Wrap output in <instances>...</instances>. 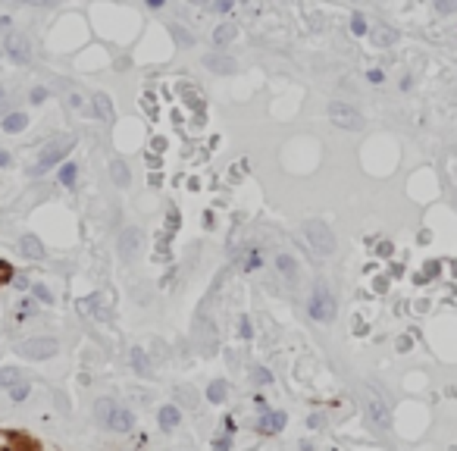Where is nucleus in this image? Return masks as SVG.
Returning <instances> with one entry per match:
<instances>
[{
	"mask_svg": "<svg viewBox=\"0 0 457 451\" xmlns=\"http://www.w3.org/2000/svg\"><path fill=\"white\" fill-rule=\"evenodd\" d=\"M97 417L113 429V433H129V429L135 426V417H132V410L113 405L110 398H100L97 401Z\"/></svg>",
	"mask_w": 457,
	"mask_h": 451,
	"instance_id": "obj_1",
	"label": "nucleus"
},
{
	"mask_svg": "<svg viewBox=\"0 0 457 451\" xmlns=\"http://www.w3.org/2000/svg\"><path fill=\"white\" fill-rule=\"evenodd\" d=\"M304 238L311 241V248L320 254V257H332L335 254V235L322 220H307L304 223Z\"/></svg>",
	"mask_w": 457,
	"mask_h": 451,
	"instance_id": "obj_2",
	"label": "nucleus"
},
{
	"mask_svg": "<svg viewBox=\"0 0 457 451\" xmlns=\"http://www.w3.org/2000/svg\"><path fill=\"white\" fill-rule=\"evenodd\" d=\"M326 113H329V119H332L339 129H348V132H360V129H364V116H360V110H354V107L345 104V100H332Z\"/></svg>",
	"mask_w": 457,
	"mask_h": 451,
	"instance_id": "obj_3",
	"label": "nucleus"
},
{
	"mask_svg": "<svg viewBox=\"0 0 457 451\" xmlns=\"http://www.w3.org/2000/svg\"><path fill=\"white\" fill-rule=\"evenodd\" d=\"M60 351V342L50 339V335H38V339H25L19 342V354L29 361H47Z\"/></svg>",
	"mask_w": 457,
	"mask_h": 451,
	"instance_id": "obj_4",
	"label": "nucleus"
},
{
	"mask_svg": "<svg viewBox=\"0 0 457 451\" xmlns=\"http://www.w3.org/2000/svg\"><path fill=\"white\" fill-rule=\"evenodd\" d=\"M69 147H72V138H69V135H57V138H53L50 144H47L44 151H41V160L35 163V173L50 170V166L57 163V160H63V157H66V151H69Z\"/></svg>",
	"mask_w": 457,
	"mask_h": 451,
	"instance_id": "obj_5",
	"label": "nucleus"
},
{
	"mask_svg": "<svg viewBox=\"0 0 457 451\" xmlns=\"http://www.w3.org/2000/svg\"><path fill=\"white\" fill-rule=\"evenodd\" d=\"M311 316L313 320H320V323H329V320H335V298H332V292H326V288H317L313 292V301H311Z\"/></svg>",
	"mask_w": 457,
	"mask_h": 451,
	"instance_id": "obj_6",
	"label": "nucleus"
},
{
	"mask_svg": "<svg viewBox=\"0 0 457 451\" xmlns=\"http://www.w3.org/2000/svg\"><path fill=\"white\" fill-rule=\"evenodd\" d=\"M119 260L123 264H129V260H135L138 257V251H141V232L135 226H129V229H123L119 232Z\"/></svg>",
	"mask_w": 457,
	"mask_h": 451,
	"instance_id": "obj_7",
	"label": "nucleus"
},
{
	"mask_svg": "<svg viewBox=\"0 0 457 451\" xmlns=\"http://www.w3.org/2000/svg\"><path fill=\"white\" fill-rule=\"evenodd\" d=\"M6 51H10V60L13 63H29L32 60V47H29V38L25 35H10L6 38Z\"/></svg>",
	"mask_w": 457,
	"mask_h": 451,
	"instance_id": "obj_8",
	"label": "nucleus"
},
{
	"mask_svg": "<svg viewBox=\"0 0 457 451\" xmlns=\"http://www.w3.org/2000/svg\"><path fill=\"white\" fill-rule=\"evenodd\" d=\"M204 66H207L210 72H217V76H228V72L238 69V66H235V60L228 57V53H219V51L204 53Z\"/></svg>",
	"mask_w": 457,
	"mask_h": 451,
	"instance_id": "obj_9",
	"label": "nucleus"
},
{
	"mask_svg": "<svg viewBox=\"0 0 457 451\" xmlns=\"http://www.w3.org/2000/svg\"><path fill=\"white\" fill-rule=\"evenodd\" d=\"M367 410H369V420H373L379 429H388V426H392V420H388V410H386V405H382L379 398H369V401H367Z\"/></svg>",
	"mask_w": 457,
	"mask_h": 451,
	"instance_id": "obj_10",
	"label": "nucleus"
},
{
	"mask_svg": "<svg viewBox=\"0 0 457 451\" xmlns=\"http://www.w3.org/2000/svg\"><path fill=\"white\" fill-rule=\"evenodd\" d=\"M19 251L32 260H44V245L35 238V235H22V238H19Z\"/></svg>",
	"mask_w": 457,
	"mask_h": 451,
	"instance_id": "obj_11",
	"label": "nucleus"
},
{
	"mask_svg": "<svg viewBox=\"0 0 457 451\" xmlns=\"http://www.w3.org/2000/svg\"><path fill=\"white\" fill-rule=\"evenodd\" d=\"M282 426H285V414H279V410H266L257 423L260 433H279Z\"/></svg>",
	"mask_w": 457,
	"mask_h": 451,
	"instance_id": "obj_12",
	"label": "nucleus"
},
{
	"mask_svg": "<svg viewBox=\"0 0 457 451\" xmlns=\"http://www.w3.org/2000/svg\"><path fill=\"white\" fill-rule=\"evenodd\" d=\"M110 173H113V182H116L119 188H129V182H132V173H129V163L125 160H113L110 163Z\"/></svg>",
	"mask_w": 457,
	"mask_h": 451,
	"instance_id": "obj_13",
	"label": "nucleus"
},
{
	"mask_svg": "<svg viewBox=\"0 0 457 451\" xmlns=\"http://www.w3.org/2000/svg\"><path fill=\"white\" fill-rule=\"evenodd\" d=\"M129 361H132V367H135L138 376H151V361H147V351H141V348H132Z\"/></svg>",
	"mask_w": 457,
	"mask_h": 451,
	"instance_id": "obj_14",
	"label": "nucleus"
},
{
	"mask_svg": "<svg viewBox=\"0 0 457 451\" xmlns=\"http://www.w3.org/2000/svg\"><path fill=\"white\" fill-rule=\"evenodd\" d=\"M25 126H29V116H22V113H10V116L4 119V132H10V135L22 132Z\"/></svg>",
	"mask_w": 457,
	"mask_h": 451,
	"instance_id": "obj_15",
	"label": "nucleus"
},
{
	"mask_svg": "<svg viewBox=\"0 0 457 451\" xmlns=\"http://www.w3.org/2000/svg\"><path fill=\"white\" fill-rule=\"evenodd\" d=\"M395 41H398V32L395 29H376L373 32V44L376 47H392Z\"/></svg>",
	"mask_w": 457,
	"mask_h": 451,
	"instance_id": "obj_16",
	"label": "nucleus"
},
{
	"mask_svg": "<svg viewBox=\"0 0 457 451\" xmlns=\"http://www.w3.org/2000/svg\"><path fill=\"white\" fill-rule=\"evenodd\" d=\"M176 423H179V408H172V405L160 408V426H163V429H176Z\"/></svg>",
	"mask_w": 457,
	"mask_h": 451,
	"instance_id": "obj_17",
	"label": "nucleus"
},
{
	"mask_svg": "<svg viewBox=\"0 0 457 451\" xmlns=\"http://www.w3.org/2000/svg\"><path fill=\"white\" fill-rule=\"evenodd\" d=\"M16 382H22V373H19L16 367H4V370H0V386L13 389Z\"/></svg>",
	"mask_w": 457,
	"mask_h": 451,
	"instance_id": "obj_18",
	"label": "nucleus"
},
{
	"mask_svg": "<svg viewBox=\"0 0 457 451\" xmlns=\"http://www.w3.org/2000/svg\"><path fill=\"white\" fill-rule=\"evenodd\" d=\"M275 267H279L288 279H292V276H298V264H294V257H288V254H279V257H275Z\"/></svg>",
	"mask_w": 457,
	"mask_h": 451,
	"instance_id": "obj_19",
	"label": "nucleus"
},
{
	"mask_svg": "<svg viewBox=\"0 0 457 451\" xmlns=\"http://www.w3.org/2000/svg\"><path fill=\"white\" fill-rule=\"evenodd\" d=\"M226 392H228L226 379H213V382H210V389H207V398H210V401H223V398H226Z\"/></svg>",
	"mask_w": 457,
	"mask_h": 451,
	"instance_id": "obj_20",
	"label": "nucleus"
},
{
	"mask_svg": "<svg viewBox=\"0 0 457 451\" xmlns=\"http://www.w3.org/2000/svg\"><path fill=\"white\" fill-rule=\"evenodd\" d=\"M179 398H182V405L185 408H198V392H194L191 386H179Z\"/></svg>",
	"mask_w": 457,
	"mask_h": 451,
	"instance_id": "obj_21",
	"label": "nucleus"
},
{
	"mask_svg": "<svg viewBox=\"0 0 457 451\" xmlns=\"http://www.w3.org/2000/svg\"><path fill=\"white\" fill-rule=\"evenodd\" d=\"M213 38H217V44H228L235 38V25H219V29L213 32Z\"/></svg>",
	"mask_w": 457,
	"mask_h": 451,
	"instance_id": "obj_22",
	"label": "nucleus"
},
{
	"mask_svg": "<svg viewBox=\"0 0 457 451\" xmlns=\"http://www.w3.org/2000/svg\"><path fill=\"white\" fill-rule=\"evenodd\" d=\"M251 379L257 382V386H270L273 376H270V370H266V367H254L251 370Z\"/></svg>",
	"mask_w": 457,
	"mask_h": 451,
	"instance_id": "obj_23",
	"label": "nucleus"
},
{
	"mask_svg": "<svg viewBox=\"0 0 457 451\" xmlns=\"http://www.w3.org/2000/svg\"><path fill=\"white\" fill-rule=\"evenodd\" d=\"M172 35H176V41L179 44H185V47H191L194 44V35L188 29H182V25H176V29H172Z\"/></svg>",
	"mask_w": 457,
	"mask_h": 451,
	"instance_id": "obj_24",
	"label": "nucleus"
},
{
	"mask_svg": "<svg viewBox=\"0 0 457 451\" xmlns=\"http://www.w3.org/2000/svg\"><path fill=\"white\" fill-rule=\"evenodd\" d=\"M94 100H97V113H100V116L110 119V116H113V110H110V97H107V94H97Z\"/></svg>",
	"mask_w": 457,
	"mask_h": 451,
	"instance_id": "obj_25",
	"label": "nucleus"
},
{
	"mask_svg": "<svg viewBox=\"0 0 457 451\" xmlns=\"http://www.w3.org/2000/svg\"><path fill=\"white\" fill-rule=\"evenodd\" d=\"M60 182H63V185H76V166L66 163L63 170H60Z\"/></svg>",
	"mask_w": 457,
	"mask_h": 451,
	"instance_id": "obj_26",
	"label": "nucleus"
},
{
	"mask_svg": "<svg viewBox=\"0 0 457 451\" xmlns=\"http://www.w3.org/2000/svg\"><path fill=\"white\" fill-rule=\"evenodd\" d=\"M32 292H35L38 298L44 301V304H53V292H50V288H47V285H41V282H38V285H32Z\"/></svg>",
	"mask_w": 457,
	"mask_h": 451,
	"instance_id": "obj_27",
	"label": "nucleus"
},
{
	"mask_svg": "<svg viewBox=\"0 0 457 451\" xmlns=\"http://www.w3.org/2000/svg\"><path fill=\"white\" fill-rule=\"evenodd\" d=\"M10 392H13V401H22L25 395H29V382H25V379H22V382H16V386H13Z\"/></svg>",
	"mask_w": 457,
	"mask_h": 451,
	"instance_id": "obj_28",
	"label": "nucleus"
},
{
	"mask_svg": "<svg viewBox=\"0 0 457 451\" xmlns=\"http://www.w3.org/2000/svg\"><path fill=\"white\" fill-rule=\"evenodd\" d=\"M351 32H354V35H364V32H367V19L360 16V13H354V19H351Z\"/></svg>",
	"mask_w": 457,
	"mask_h": 451,
	"instance_id": "obj_29",
	"label": "nucleus"
},
{
	"mask_svg": "<svg viewBox=\"0 0 457 451\" xmlns=\"http://www.w3.org/2000/svg\"><path fill=\"white\" fill-rule=\"evenodd\" d=\"M32 100H35V104H44V100H47V88H35V91H32Z\"/></svg>",
	"mask_w": 457,
	"mask_h": 451,
	"instance_id": "obj_30",
	"label": "nucleus"
},
{
	"mask_svg": "<svg viewBox=\"0 0 457 451\" xmlns=\"http://www.w3.org/2000/svg\"><path fill=\"white\" fill-rule=\"evenodd\" d=\"M367 79H369V82H382V79H386V72H382V69H369Z\"/></svg>",
	"mask_w": 457,
	"mask_h": 451,
	"instance_id": "obj_31",
	"label": "nucleus"
},
{
	"mask_svg": "<svg viewBox=\"0 0 457 451\" xmlns=\"http://www.w3.org/2000/svg\"><path fill=\"white\" fill-rule=\"evenodd\" d=\"M213 448H217V451H232V442H228V439H217V442H213Z\"/></svg>",
	"mask_w": 457,
	"mask_h": 451,
	"instance_id": "obj_32",
	"label": "nucleus"
},
{
	"mask_svg": "<svg viewBox=\"0 0 457 451\" xmlns=\"http://www.w3.org/2000/svg\"><path fill=\"white\" fill-rule=\"evenodd\" d=\"M454 10H457V4H448V0L439 4V13H454Z\"/></svg>",
	"mask_w": 457,
	"mask_h": 451,
	"instance_id": "obj_33",
	"label": "nucleus"
},
{
	"mask_svg": "<svg viewBox=\"0 0 457 451\" xmlns=\"http://www.w3.org/2000/svg\"><path fill=\"white\" fill-rule=\"evenodd\" d=\"M379 254H382V257H392V245H388V241H382V245H379Z\"/></svg>",
	"mask_w": 457,
	"mask_h": 451,
	"instance_id": "obj_34",
	"label": "nucleus"
},
{
	"mask_svg": "<svg viewBox=\"0 0 457 451\" xmlns=\"http://www.w3.org/2000/svg\"><path fill=\"white\" fill-rule=\"evenodd\" d=\"M241 335H245V339L251 335V323H247V320H241Z\"/></svg>",
	"mask_w": 457,
	"mask_h": 451,
	"instance_id": "obj_35",
	"label": "nucleus"
},
{
	"mask_svg": "<svg viewBox=\"0 0 457 451\" xmlns=\"http://www.w3.org/2000/svg\"><path fill=\"white\" fill-rule=\"evenodd\" d=\"M411 348V339H398V351H407Z\"/></svg>",
	"mask_w": 457,
	"mask_h": 451,
	"instance_id": "obj_36",
	"label": "nucleus"
},
{
	"mask_svg": "<svg viewBox=\"0 0 457 451\" xmlns=\"http://www.w3.org/2000/svg\"><path fill=\"white\" fill-rule=\"evenodd\" d=\"M0 166H10V154L0 151Z\"/></svg>",
	"mask_w": 457,
	"mask_h": 451,
	"instance_id": "obj_37",
	"label": "nucleus"
},
{
	"mask_svg": "<svg viewBox=\"0 0 457 451\" xmlns=\"http://www.w3.org/2000/svg\"><path fill=\"white\" fill-rule=\"evenodd\" d=\"M0 97H4V91H0Z\"/></svg>",
	"mask_w": 457,
	"mask_h": 451,
	"instance_id": "obj_38",
	"label": "nucleus"
}]
</instances>
